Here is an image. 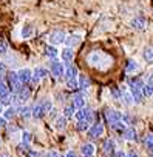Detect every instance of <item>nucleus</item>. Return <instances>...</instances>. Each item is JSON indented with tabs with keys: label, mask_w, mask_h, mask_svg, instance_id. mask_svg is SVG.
I'll list each match as a JSON object with an SVG mask.
<instances>
[{
	"label": "nucleus",
	"mask_w": 153,
	"mask_h": 157,
	"mask_svg": "<svg viewBox=\"0 0 153 157\" xmlns=\"http://www.w3.org/2000/svg\"><path fill=\"white\" fill-rule=\"evenodd\" d=\"M85 59H87V63L91 68L98 69V71H107V69H110L113 66V57L110 54L101 51V49L90 51Z\"/></svg>",
	"instance_id": "nucleus-1"
},
{
	"label": "nucleus",
	"mask_w": 153,
	"mask_h": 157,
	"mask_svg": "<svg viewBox=\"0 0 153 157\" xmlns=\"http://www.w3.org/2000/svg\"><path fill=\"white\" fill-rule=\"evenodd\" d=\"M128 85V91L133 96L135 103H141L144 100V94H142V86H144V78L141 77H130L127 80Z\"/></svg>",
	"instance_id": "nucleus-2"
},
{
	"label": "nucleus",
	"mask_w": 153,
	"mask_h": 157,
	"mask_svg": "<svg viewBox=\"0 0 153 157\" xmlns=\"http://www.w3.org/2000/svg\"><path fill=\"white\" fill-rule=\"evenodd\" d=\"M5 82H6V86L10 91L13 93H17L23 85L19 82V77H17V71H8L6 75H5Z\"/></svg>",
	"instance_id": "nucleus-3"
},
{
	"label": "nucleus",
	"mask_w": 153,
	"mask_h": 157,
	"mask_svg": "<svg viewBox=\"0 0 153 157\" xmlns=\"http://www.w3.org/2000/svg\"><path fill=\"white\" fill-rule=\"evenodd\" d=\"M50 74L54 77V78H60L63 77L65 74V63H62L60 60H50Z\"/></svg>",
	"instance_id": "nucleus-4"
},
{
	"label": "nucleus",
	"mask_w": 153,
	"mask_h": 157,
	"mask_svg": "<svg viewBox=\"0 0 153 157\" xmlns=\"http://www.w3.org/2000/svg\"><path fill=\"white\" fill-rule=\"evenodd\" d=\"M102 116H104L105 123H108V125H111V123H115V122H121V120H122V113H121V111H118V109H115V108H105V109H104V113H102Z\"/></svg>",
	"instance_id": "nucleus-5"
},
{
	"label": "nucleus",
	"mask_w": 153,
	"mask_h": 157,
	"mask_svg": "<svg viewBox=\"0 0 153 157\" xmlns=\"http://www.w3.org/2000/svg\"><path fill=\"white\" fill-rule=\"evenodd\" d=\"M65 39H66V33H65L63 29H54V31H51L50 36H48V42H50V45H53V46L62 45V43L65 42Z\"/></svg>",
	"instance_id": "nucleus-6"
},
{
	"label": "nucleus",
	"mask_w": 153,
	"mask_h": 157,
	"mask_svg": "<svg viewBox=\"0 0 153 157\" xmlns=\"http://www.w3.org/2000/svg\"><path fill=\"white\" fill-rule=\"evenodd\" d=\"M104 132H105V125H104L102 122H96V123H93V125L88 128L87 136H88V139H93V140H95V139L102 137Z\"/></svg>",
	"instance_id": "nucleus-7"
},
{
	"label": "nucleus",
	"mask_w": 153,
	"mask_h": 157,
	"mask_svg": "<svg viewBox=\"0 0 153 157\" xmlns=\"http://www.w3.org/2000/svg\"><path fill=\"white\" fill-rule=\"evenodd\" d=\"M50 74V71L43 66H37L33 69V78H31V85H37L42 78H45L46 75Z\"/></svg>",
	"instance_id": "nucleus-8"
},
{
	"label": "nucleus",
	"mask_w": 153,
	"mask_h": 157,
	"mask_svg": "<svg viewBox=\"0 0 153 157\" xmlns=\"http://www.w3.org/2000/svg\"><path fill=\"white\" fill-rule=\"evenodd\" d=\"M81 42H82V34H79V33H74V34H68V36H66V39H65L63 45H65L66 48L74 49L78 45H81Z\"/></svg>",
	"instance_id": "nucleus-9"
},
{
	"label": "nucleus",
	"mask_w": 153,
	"mask_h": 157,
	"mask_svg": "<svg viewBox=\"0 0 153 157\" xmlns=\"http://www.w3.org/2000/svg\"><path fill=\"white\" fill-rule=\"evenodd\" d=\"M17 77H19V82L22 85H30L31 83V78H33V69H30V68H20L17 71Z\"/></svg>",
	"instance_id": "nucleus-10"
},
{
	"label": "nucleus",
	"mask_w": 153,
	"mask_h": 157,
	"mask_svg": "<svg viewBox=\"0 0 153 157\" xmlns=\"http://www.w3.org/2000/svg\"><path fill=\"white\" fill-rule=\"evenodd\" d=\"M85 94L82 91H78L73 94V99H71V105L74 106V109H81V108H85Z\"/></svg>",
	"instance_id": "nucleus-11"
},
{
	"label": "nucleus",
	"mask_w": 153,
	"mask_h": 157,
	"mask_svg": "<svg viewBox=\"0 0 153 157\" xmlns=\"http://www.w3.org/2000/svg\"><path fill=\"white\" fill-rule=\"evenodd\" d=\"M141 69V65L135 60V59H128L127 62H125V65H124V72L127 74V75H135L138 71Z\"/></svg>",
	"instance_id": "nucleus-12"
},
{
	"label": "nucleus",
	"mask_w": 153,
	"mask_h": 157,
	"mask_svg": "<svg viewBox=\"0 0 153 157\" xmlns=\"http://www.w3.org/2000/svg\"><path fill=\"white\" fill-rule=\"evenodd\" d=\"M16 96H17V102H20L22 105L23 103H26L30 99H31V86H28V85H23L17 93H14Z\"/></svg>",
	"instance_id": "nucleus-13"
},
{
	"label": "nucleus",
	"mask_w": 153,
	"mask_h": 157,
	"mask_svg": "<svg viewBox=\"0 0 153 157\" xmlns=\"http://www.w3.org/2000/svg\"><path fill=\"white\" fill-rule=\"evenodd\" d=\"M138 137H139V134H138V131H136L135 126H127L125 131L122 132V139L125 142H138L139 140Z\"/></svg>",
	"instance_id": "nucleus-14"
},
{
	"label": "nucleus",
	"mask_w": 153,
	"mask_h": 157,
	"mask_svg": "<svg viewBox=\"0 0 153 157\" xmlns=\"http://www.w3.org/2000/svg\"><path fill=\"white\" fill-rule=\"evenodd\" d=\"M63 77H65V80H70V78H78V77H79V69H78V66L73 65V63L65 65V74H63Z\"/></svg>",
	"instance_id": "nucleus-15"
},
{
	"label": "nucleus",
	"mask_w": 153,
	"mask_h": 157,
	"mask_svg": "<svg viewBox=\"0 0 153 157\" xmlns=\"http://www.w3.org/2000/svg\"><path fill=\"white\" fill-rule=\"evenodd\" d=\"M59 56H60V62L65 63V65H70V63L74 60V51H73L71 48H66V46L60 51Z\"/></svg>",
	"instance_id": "nucleus-16"
},
{
	"label": "nucleus",
	"mask_w": 153,
	"mask_h": 157,
	"mask_svg": "<svg viewBox=\"0 0 153 157\" xmlns=\"http://www.w3.org/2000/svg\"><path fill=\"white\" fill-rule=\"evenodd\" d=\"M116 149H118V148H116V142H115L113 139H105V140H104V143H102V151H104L105 155H113Z\"/></svg>",
	"instance_id": "nucleus-17"
},
{
	"label": "nucleus",
	"mask_w": 153,
	"mask_h": 157,
	"mask_svg": "<svg viewBox=\"0 0 153 157\" xmlns=\"http://www.w3.org/2000/svg\"><path fill=\"white\" fill-rule=\"evenodd\" d=\"M95 152H96V146L91 142H87L81 146V155L82 157H95Z\"/></svg>",
	"instance_id": "nucleus-18"
},
{
	"label": "nucleus",
	"mask_w": 153,
	"mask_h": 157,
	"mask_svg": "<svg viewBox=\"0 0 153 157\" xmlns=\"http://www.w3.org/2000/svg\"><path fill=\"white\" fill-rule=\"evenodd\" d=\"M78 85H79V91H87V90H90V86H91V80H90V77L88 75H85V74H79V77H78Z\"/></svg>",
	"instance_id": "nucleus-19"
},
{
	"label": "nucleus",
	"mask_w": 153,
	"mask_h": 157,
	"mask_svg": "<svg viewBox=\"0 0 153 157\" xmlns=\"http://www.w3.org/2000/svg\"><path fill=\"white\" fill-rule=\"evenodd\" d=\"M130 25H131L133 29L142 31V29H145V17H144V16H136V17L130 22Z\"/></svg>",
	"instance_id": "nucleus-20"
},
{
	"label": "nucleus",
	"mask_w": 153,
	"mask_h": 157,
	"mask_svg": "<svg viewBox=\"0 0 153 157\" xmlns=\"http://www.w3.org/2000/svg\"><path fill=\"white\" fill-rule=\"evenodd\" d=\"M16 116H17V106H13V105L6 106V108L3 109V113H2V117H3L6 122L13 120Z\"/></svg>",
	"instance_id": "nucleus-21"
},
{
	"label": "nucleus",
	"mask_w": 153,
	"mask_h": 157,
	"mask_svg": "<svg viewBox=\"0 0 153 157\" xmlns=\"http://www.w3.org/2000/svg\"><path fill=\"white\" fill-rule=\"evenodd\" d=\"M33 36H34V26L31 23H25L20 29V37L26 40V39H31Z\"/></svg>",
	"instance_id": "nucleus-22"
},
{
	"label": "nucleus",
	"mask_w": 153,
	"mask_h": 157,
	"mask_svg": "<svg viewBox=\"0 0 153 157\" xmlns=\"http://www.w3.org/2000/svg\"><path fill=\"white\" fill-rule=\"evenodd\" d=\"M17 114H19L22 119L28 120V119H31V117H33V108H31V106H26V105L17 106Z\"/></svg>",
	"instance_id": "nucleus-23"
},
{
	"label": "nucleus",
	"mask_w": 153,
	"mask_h": 157,
	"mask_svg": "<svg viewBox=\"0 0 153 157\" xmlns=\"http://www.w3.org/2000/svg\"><path fill=\"white\" fill-rule=\"evenodd\" d=\"M59 54H60V51L57 49V46L48 45V46L45 48V56H46L50 60H56V59L59 57Z\"/></svg>",
	"instance_id": "nucleus-24"
},
{
	"label": "nucleus",
	"mask_w": 153,
	"mask_h": 157,
	"mask_svg": "<svg viewBox=\"0 0 153 157\" xmlns=\"http://www.w3.org/2000/svg\"><path fill=\"white\" fill-rule=\"evenodd\" d=\"M90 109H91V108H87V106H85V108H81V109H76V113H74L76 122H78V120H87Z\"/></svg>",
	"instance_id": "nucleus-25"
},
{
	"label": "nucleus",
	"mask_w": 153,
	"mask_h": 157,
	"mask_svg": "<svg viewBox=\"0 0 153 157\" xmlns=\"http://www.w3.org/2000/svg\"><path fill=\"white\" fill-rule=\"evenodd\" d=\"M142 59L145 60V63L153 65V46H145L142 51Z\"/></svg>",
	"instance_id": "nucleus-26"
},
{
	"label": "nucleus",
	"mask_w": 153,
	"mask_h": 157,
	"mask_svg": "<svg viewBox=\"0 0 153 157\" xmlns=\"http://www.w3.org/2000/svg\"><path fill=\"white\" fill-rule=\"evenodd\" d=\"M66 123H68V120H66L62 114L54 119V128H56L57 131H63V129L66 128Z\"/></svg>",
	"instance_id": "nucleus-27"
},
{
	"label": "nucleus",
	"mask_w": 153,
	"mask_h": 157,
	"mask_svg": "<svg viewBox=\"0 0 153 157\" xmlns=\"http://www.w3.org/2000/svg\"><path fill=\"white\" fill-rule=\"evenodd\" d=\"M39 102H40V105H42V109H43L45 116H46V114H50V113L53 111V100H51L50 97L42 99V100H39Z\"/></svg>",
	"instance_id": "nucleus-28"
},
{
	"label": "nucleus",
	"mask_w": 153,
	"mask_h": 157,
	"mask_svg": "<svg viewBox=\"0 0 153 157\" xmlns=\"http://www.w3.org/2000/svg\"><path fill=\"white\" fill-rule=\"evenodd\" d=\"M121 100H122V102H124V105H127V106L135 105L133 96L130 94V91H127V90H124V88H122V97H121Z\"/></svg>",
	"instance_id": "nucleus-29"
},
{
	"label": "nucleus",
	"mask_w": 153,
	"mask_h": 157,
	"mask_svg": "<svg viewBox=\"0 0 153 157\" xmlns=\"http://www.w3.org/2000/svg\"><path fill=\"white\" fill-rule=\"evenodd\" d=\"M74 113H76V109H74L73 105H65L63 109H62V116H63L66 120L73 119V117H74Z\"/></svg>",
	"instance_id": "nucleus-30"
},
{
	"label": "nucleus",
	"mask_w": 153,
	"mask_h": 157,
	"mask_svg": "<svg viewBox=\"0 0 153 157\" xmlns=\"http://www.w3.org/2000/svg\"><path fill=\"white\" fill-rule=\"evenodd\" d=\"M110 128L116 132V134H119V136H122V132L125 131V128H127V125L121 120V122H115V123H111L110 125Z\"/></svg>",
	"instance_id": "nucleus-31"
},
{
	"label": "nucleus",
	"mask_w": 153,
	"mask_h": 157,
	"mask_svg": "<svg viewBox=\"0 0 153 157\" xmlns=\"http://www.w3.org/2000/svg\"><path fill=\"white\" fill-rule=\"evenodd\" d=\"M33 117H34V119H42V117H45V113H43V109H42L40 102H37V103L33 106Z\"/></svg>",
	"instance_id": "nucleus-32"
},
{
	"label": "nucleus",
	"mask_w": 153,
	"mask_h": 157,
	"mask_svg": "<svg viewBox=\"0 0 153 157\" xmlns=\"http://www.w3.org/2000/svg\"><path fill=\"white\" fill-rule=\"evenodd\" d=\"M31 142H33V134L30 131H22V134H20V143L30 146Z\"/></svg>",
	"instance_id": "nucleus-33"
},
{
	"label": "nucleus",
	"mask_w": 153,
	"mask_h": 157,
	"mask_svg": "<svg viewBox=\"0 0 153 157\" xmlns=\"http://www.w3.org/2000/svg\"><path fill=\"white\" fill-rule=\"evenodd\" d=\"M90 126L91 125L87 120H78V122H76V129H78L79 132H87Z\"/></svg>",
	"instance_id": "nucleus-34"
},
{
	"label": "nucleus",
	"mask_w": 153,
	"mask_h": 157,
	"mask_svg": "<svg viewBox=\"0 0 153 157\" xmlns=\"http://www.w3.org/2000/svg\"><path fill=\"white\" fill-rule=\"evenodd\" d=\"M142 143H144V146L147 148V151L151 149V148H153V132H147V134L144 136V139H142Z\"/></svg>",
	"instance_id": "nucleus-35"
},
{
	"label": "nucleus",
	"mask_w": 153,
	"mask_h": 157,
	"mask_svg": "<svg viewBox=\"0 0 153 157\" xmlns=\"http://www.w3.org/2000/svg\"><path fill=\"white\" fill-rule=\"evenodd\" d=\"M65 86L70 91H78L79 85H78V78H70V80H65Z\"/></svg>",
	"instance_id": "nucleus-36"
},
{
	"label": "nucleus",
	"mask_w": 153,
	"mask_h": 157,
	"mask_svg": "<svg viewBox=\"0 0 153 157\" xmlns=\"http://www.w3.org/2000/svg\"><path fill=\"white\" fill-rule=\"evenodd\" d=\"M110 93H111L113 100H121V97H122V88H119V86H113Z\"/></svg>",
	"instance_id": "nucleus-37"
},
{
	"label": "nucleus",
	"mask_w": 153,
	"mask_h": 157,
	"mask_svg": "<svg viewBox=\"0 0 153 157\" xmlns=\"http://www.w3.org/2000/svg\"><path fill=\"white\" fill-rule=\"evenodd\" d=\"M142 94H144V97H153V85L144 83V86H142Z\"/></svg>",
	"instance_id": "nucleus-38"
},
{
	"label": "nucleus",
	"mask_w": 153,
	"mask_h": 157,
	"mask_svg": "<svg viewBox=\"0 0 153 157\" xmlns=\"http://www.w3.org/2000/svg\"><path fill=\"white\" fill-rule=\"evenodd\" d=\"M10 52V46L5 40H0V57H5Z\"/></svg>",
	"instance_id": "nucleus-39"
},
{
	"label": "nucleus",
	"mask_w": 153,
	"mask_h": 157,
	"mask_svg": "<svg viewBox=\"0 0 153 157\" xmlns=\"http://www.w3.org/2000/svg\"><path fill=\"white\" fill-rule=\"evenodd\" d=\"M144 83H148V85H153V68H150L145 75H144Z\"/></svg>",
	"instance_id": "nucleus-40"
},
{
	"label": "nucleus",
	"mask_w": 153,
	"mask_h": 157,
	"mask_svg": "<svg viewBox=\"0 0 153 157\" xmlns=\"http://www.w3.org/2000/svg\"><path fill=\"white\" fill-rule=\"evenodd\" d=\"M125 155H127V152L124 149H116L115 154H113V157H125Z\"/></svg>",
	"instance_id": "nucleus-41"
},
{
	"label": "nucleus",
	"mask_w": 153,
	"mask_h": 157,
	"mask_svg": "<svg viewBox=\"0 0 153 157\" xmlns=\"http://www.w3.org/2000/svg\"><path fill=\"white\" fill-rule=\"evenodd\" d=\"M63 157H78V152H76L74 149H70V151H66V154Z\"/></svg>",
	"instance_id": "nucleus-42"
},
{
	"label": "nucleus",
	"mask_w": 153,
	"mask_h": 157,
	"mask_svg": "<svg viewBox=\"0 0 153 157\" xmlns=\"http://www.w3.org/2000/svg\"><path fill=\"white\" fill-rule=\"evenodd\" d=\"M45 157H60V155H59V152H57V151H50V152H46V154H45Z\"/></svg>",
	"instance_id": "nucleus-43"
},
{
	"label": "nucleus",
	"mask_w": 153,
	"mask_h": 157,
	"mask_svg": "<svg viewBox=\"0 0 153 157\" xmlns=\"http://www.w3.org/2000/svg\"><path fill=\"white\" fill-rule=\"evenodd\" d=\"M5 71H6V63L0 60V74H3Z\"/></svg>",
	"instance_id": "nucleus-44"
},
{
	"label": "nucleus",
	"mask_w": 153,
	"mask_h": 157,
	"mask_svg": "<svg viewBox=\"0 0 153 157\" xmlns=\"http://www.w3.org/2000/svg\"><path fill=\"white\" fill-rule=\"evenodd\" d=\"M125 157H139V154H138L136 151H128Z\"/></svg>",
	"instance_id": "nucleus-45"
},
{
	"label": "nucleus",
	"mask_w": 153,
	"mask_h": 157,
	"mask_svg": "<svg viewBox=\"0 0 153 157\" xmlns=\"http://www.w3.org/2000/svg\"><path fill=\"white\" fill-rule=\"evenodd\" d=\"M5 126H6V120L0 116V128H5Z\"/></svg>",
	"instance_id": "nucleus-46"
},
{
	"label": "nucleus",
	"mask_w": 153,
	"mask_h": 157,
	"mask_svg": "<svg viewBox=\"0 0 153 157\" xmlns=\"http://www.w3.org/2000/svg\"><path fill=\"white\" fill-rule=\"evenodd\" d=\"M0 157H11L10 152H0Z\"/></svg>",
	"instance_id": "nucleus-47"
},
{
	"label": "nucleus",
	"mask_w": 153,
	"mask_h": 157,
	"mask_svg": "<svg viewBox=\"0 0 153 157\" xmlns=\"http://www.w3.org/2000/svg\"><path fill=\"white\" fill-rule=\"evenodd\" d=\"M148 155H150V157H153V148H151V149H148Z\"/></svg>",
	"instance_id": "nucleus-48"
},
{
	"label": "nucleus",
	"mask_w": 153,
	"mask_h": 157,
	"mask_svg": "<svg viewBox=\"0 0 153 157\" xmlns=\"http://www.w3.org/2000/svg\"><path fill=\"white\" fill-rule=\"evenodd\" d=\"M3 109H5V108H3V105H0V116H2V113H3Z\"/></svg>",
	"instance_id": "nucleus-49"
},
{
	"label": "nucleus",
	"mask_w": 153,
	"mask_h": 157,
	"mask_svg": "<svg viewBox=\"0 0 153 157\" xmlns=\"http://www.w3.org/2000/svg\"><path fill=\"white\" fill-rule=\"evenodd\" d=\"M104 157H113V155H104Z\"/></svg>",
	"instance_id": "nucleus-50"
},
{
	"label": "nucleus",
	"mask_w": 153,
	"mask_h": 157,
	"mask_svg": "<svg viewBox=\"0 0 153 157\" xmlns=\"http://www.w3.org/2000/svg\"><path fill=\"white\" fill-rule=\"evenodd\" d=\"M0 145H2V140H0Z\"/></svg>",
	"instance_id": "nucleus-51"
},
{
	"label": "nucleus",
	"mask_w": 153,
	"mask_h": 157,
	"mask_svg": "<svg viewBox=\"0 0 153 157\" xmlns=\"http://www.w3.org/2000/svg\"><path fill=\"white\" fill-rule=\"evenodd\" d=\"M60 157H62V155H60Z\"/></svg>",
	"instance_id": "nucleus-52"
}]
</instances>
